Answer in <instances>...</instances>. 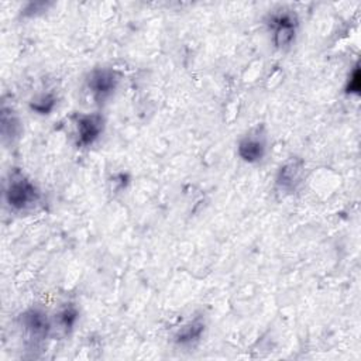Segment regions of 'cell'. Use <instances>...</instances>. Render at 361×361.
Here are the masks:
<instances>
[{
	"mask_svg": "<svg viewBox=\"0 0 361 361\" xmlns=\"http://www.w3.org/2000/svg\"><path fill=\"white\" fill-rule=\"evenodd\" d=\"M39 199V193L34 183L28 180L20 171L10 173V180L4 189V200L13 210H25L34 206Z\"/></svg>",
	"mask_w": 361,
	"mask_h": 361,
	"instance_id": "6da1fadb",
	"label": "cell"
},
{
	"mask_svg": "<svg viewBox=\"0 0 361 361\" xmlns=\"http://www.w3.org/2000/svg\"><path fill=\"white\" fill-rule=\"evenodd\" d=\"M298 18L293 11H279L271 16L269 28L272 31V42L279 49H286L295 39Z\"/></svg>",
	"mask_w": 361,
	"mask_h": 361,
	"instance_id": "7a4b0ae2",
	"label": "cell"
},
{
	"mask_svg": "<svg viewBox=\"0 0 361 361\" xmlns=\"http://www.w3.org/2000/svg\"><path fill=\"white\" fill-rule=\"evenodd\" d=\"M20 326L27 338L34 344L42 341L51 334V319L41 307H30L20 316Z\"/></svg>",
	"mask_w": 361,
	"mask_h": 361,
	"instance_id": "3957f363",
	"label": "cell"
},
{
	"mask_svg": "<svg viewBox=\"0 0 361 361\" xmlns=\"http://www.w3.org/2000/svg\"><path fill=\"white\" fill-rule=\"evenodd\" d=\"M118 83V75L109 68L93 69L87 76V87L96 102L102 103L109 99L116 90Z\"/></svg>",
	"mask_w": 361,
	"mask_h": 361,
	"instance_id": "277c9868",
	"label": "cell"
},
{
	"mask_svg": "<svg viewBox=\"0 0 361 361\" xmlns=\"http://www.w3.org/2000/svg\"><path fill=\"white\" fill-rule=\"evenodd\" d=\"M238 155L243 161L254 164L262 159L267 149V137L262 128L257 127L247 133L238 142Z\"/></svg>",
	"mask_w": 361,
	"mask_h": 361,
	"instance_id": "5b68a950",
	"label": "cell"
},
{
	"mask_svg": "<svg viewBox=\"0 0 361 361\" xmlns=\"http://www.w3.org/2000/svg\"><path fill=\"white\" fill-rule=\"evenodd\" d=\"M305 175V162L300 158L288 159L276 173V186L285 192H293L302 183Z\"/></svg>",
	"mask_w": 361,
	"mask_h": 361,
	"instance_id": "8992f818",
	"label": "cell"
},
{
	"mask_svg": "<svg viewBox=\"0 0 361 361\" xmlns=\"http://www.w3.org/2000/svg\"><path fill=\"white\" fill-rule=\"evenodd\" d=\"M104 120L100 114H82L78 117V142L80 145H92L102 134Z\"/></svg>",
	"mask_w": 361,
	"mask_h": 361,
	"instance_id": "52a82bcc",
	"label": "cell"
},
{
	"mask_svg": "<svg viewBox=\"0 0 361 361\" xmlns=\"http://www.w3.org/2000/svg\"><path fill=\"white\" fill-rule=\"evenodd\" d=\"M79 312L73 305H65L51 320V334L66 336L75 326Z\"/></svg>",
	"mask_w": 361,
	"mask_h": 361,
	"instance_id": "ba28073f",
	"label": "cell"
},
{
	"mask_svg": "<svg viewBox=\"0 0 361 361\" xmlns=\"http://www.w3.org/2000/svg\"><path fill=\"white\" fill-rule=\"evenodd\" d=\"M204 331V323L202 319H195L182 326L175 334V343L178 345H192L200 340Z\"/></svg>",
	"mask_w": 361,
	"mask_h": 361,
	"instance_id": "9c48e42d",
	"label": "cell"
},
{
	"mask_svg": "<svg viewBox=\"0 0 361 361\" xmlns=\"http://www.w3.org/2000/svg\"><path fill=\"white\" fill-rule=\"evenodd\" d=\"M20 131V123L17 120V117L13 114L11 110H7L6 107H3L1 110V134L3 138L6 140L7 137L14 138L18 135Z\"/></svg>",
	"mask_w": 361,
	"mask_h": 361,
	"instance_id": "30bf717a",
	"label": "cell"
},
{
	"mask_svg": "<svg viewBox=\"0 0 361 361\" xmlns=\"http://www.w3.org/2000/svg\"><path fill=\"white\" fill-rule=\"evenodd\" d=\"M56 104V99L54 94L51 93H42L35 96L31 102H30V107L31 110H34L38 114H49L54 107Z\"/></svg>",
	"mask_w": 361,
	"mask_h": 361,
	"instance_id": "8fae6325",
	"label": "cell"
},
{
	"mask_svg": "<svg viewBox=\"0 0 361 361\" xmlns=\"http://www.w3.org/2000/svg\"><path fill=\"white\" fill-rule=\"evenodd\" d=\"M345 90L348 93H360V68L358 66L354 68L351 79L348 80Z\"/></svg>",
	"mask_w": 361,
	"mask_h": 361,
	"instance_id": "7c38bea8",
	"label": "cell"
}]
</instances>
